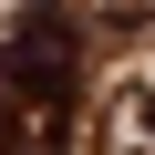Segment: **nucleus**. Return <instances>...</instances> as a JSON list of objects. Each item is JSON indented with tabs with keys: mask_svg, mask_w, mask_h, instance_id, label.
Here are the masks:
<instances>
[{
	"mask_svg": "<svg viewBox=\"0 0 155 155\" xmlns=\"http://www.w3.org/2000/svg\"><path fill=\"white\" fill-rule=\"evenodd\" d=\"M72 104H83V21L31 11L0 31V145L21 155H62L72 145Z\"/></svg>",
	"mask_w": 155,
	"mask_h": 155,
	"instance_id": "obj_1",
	"label": "nucleus"
},
{
	"mask_svg": "<svg viewBox=\"0 0 155 155\" xmlns=\"http://www.w3.org/2000/svg\"><path fill=\"white\" fill-rule=\"evenodd\" d=\"M104 155H155V93L145 83H124L104 104Z\"/></svg>",
	"mask_w": 155,
	"mask_h": 155,
	"instance_id": "obj_2",
	"label": "nucleus"
},
{
	"mask_svg": "<svg viewBox=\"0 0 155 155\" xmlns=\"http://www.w3.org/2000/svg\"><path fill=\"white\" fill-rule=\"evenodd\" d=\"M83 21H93L104 41H134V31L155 21V0H83Z\"/></svg>",
	"mask_w": 155,
	"mask_h": 155,
	"instance_id": "obj_3",
	"label": "nucleus"
},
{
	"mask_svg": "<svg viewBox=\"0 0 155 155\" xmlns=\"http://www.w3.org/2000/svg\"><path fill=\"white\" fill-rule=\"evenodd\" d=\"M0 155H21V145H0Z\"/></svg>",
	"mask_w": 155,
	"mask_h": 155,
	"instance_id": "obj_4",
	"label": "nucleus"
}]
</instances>
